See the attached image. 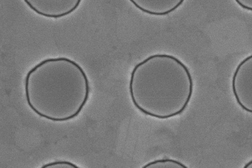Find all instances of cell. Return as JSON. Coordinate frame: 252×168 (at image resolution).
Instances as JSON below:
<instances>
[{"label":"cell","instance_id":"6da1fadb","mask_svg":"<svg viewBox=\"0 0 252 168\" xmlns=\"http://www.w3.org/2000/svg\"><path fill=\"white\" fill-rule=\"evenodd\" d=\"M231 88L238 105L252 114V54L244 59L236 67Z\"/></svg>","mask_w":252,"mask_h":168},{"label":"cell","instance_id":"7a4b0ae2","mask_svg":"<svg viewBox=\"0 0 252 168\" xmlns=\"http://www.w3.org/2000/svg\"><path fill=\"white\" fill-rule=\"evenodd\" d=\"M25 1L32 10H33V11L36 12L37 14H40L42 16H44L45 17H47L57 18H59V17L64 16L66 15L69 13H71L72 11H73L74 10H75V9L78 6L79 3H80L81 0H77V3L75 4V5L72 8L70 9L69 10H68L64 13L58 14L57 15H56L48 14L47 13H43V12L39 11L37 9H36L34 7H33L28 0H25Z\"/></svg>","mask_w":252,"mask_h":168},{"label":"cell","instance_id":"3957f363","mask_svg":"<svg viewBox=\"0 0 252 168\" xmlns=\"http://www.w3.org/2000/svg\"><path fill=\"white\" fill-rule=\"evenodd\" d=\"M130 1L132 3H133L134 4V5L137 8H138V9H139L140 10L142 11L143 12H144L145 13H148L149 14L154 15H167V14L171 13V12L173 11L174 10H175L181 4H182V3L184 1L183 0H180L175 6H174L173 8H172L171 9H169V10H168L167 11H164V12H155L151 11H150V10H148L147 9L143 8V7H141L140 6H139L134 0H130Z\"/></svg>","mask_w":252,"mask_h":168},{"label":"cell","instance_id":"277c9868","mask_svg":"<svg viewBox=\"0 0 252 168\" xmlns=\"http://www.w3.org/2000/svg\"><path fill=\"white\" fill-rule=\"evenodd\" d=\"M163 163H172V164H174L178 165L180 168H188L186 166H185L183 164L181 163L180 162H178V161H177L175 160H173L172 159H161L160 160L154 161L153 162L149 163L148 164H147V165H146L142 168H148L149 167H151L154 165L159 164H163Z\"/></svg>","mask_w":252,"mask_h":168},{"label":"cell","instance_id":"5b68a950","mask_svg":"<svg viewBox=\"0 0 252 168\" xmlns=\"http://www.w3.org/2000/svg\"><path fill=\"white\" fill-rule=\"evenodd\" d=\"M236 3L242 8L252 11V0H236Z\"/></svg>","mask_w":252,"mask_h":168},{"label":"cell","instance_id":"8992f818","mask_svg":"<svg viewBox=\"0 0 252 168\" xmlns=\"http://www.w3.org/2000/svg\"><path fill=\"white\" fill-rule=\"evenodd\" d=\"M62 164L67 165L71 168H78L77 166L73 164L72 163L69 162H66V161H57V162H53V163H50L48 164H46V165L42 166L41 168H47L49 167H53V166H57L58 165H62Z\"/></svg>","mask_w":252,"mask_h":168},{"label":"cell","instance_id":"52a82bcc","mask_svg":"<svg viewBox=\"0 0 252 168\" xmlns=\"http://www.w3.org/2000/svg\"><path fill=\"white\" fill-rule=\"evenodd\" d=\"M252 168V160L248 162L244 166V168Z\"/></svg>","mask_w":252,"mask_h":168}]
</instances>
